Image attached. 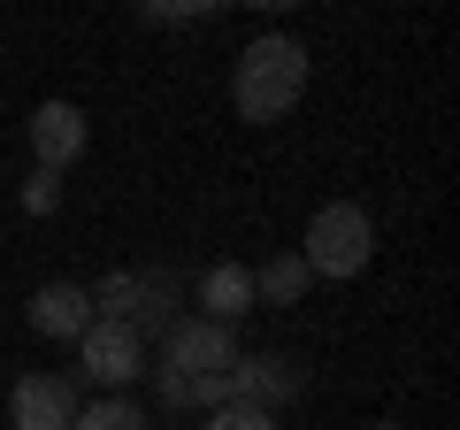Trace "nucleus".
<instances>
[{
  "mask_svg": "<svg viewBox=\"0 0 460 430\" xmlns=\"http://www.w3.org/2000/svg\"><path fill=\"white\" fill-rule=\"evenodd\" d=\"M31 331L39 338H84V331H93V300H84V284H39V292H31Z\"/></svg>",
  "mask_w": 460,
  "mask_h": 430,
  "instance_id": "obj_8",
  "label": "nucleus"
},
{
  "mask_svg": "<svg viewBox=\"0 0 460 430\" xmlns=\"http://www.w3.org/2000/svg\"><path fill=\"white\" fill-rule=\"evenodd\" d=\"M368 430H399V423H368Z\"/></svg>",
  "mask_w": 460,
  "mask_h": 430,
  "instance_id": "obj_15",
  "label": "nucleus"
},
{
  "mask_svg": "<svg viewBox=\"0 0 460 430\" xmlns=\"http://www.w3.org/2000/svg\"><path fill=\"white\" fill-rule=\"evenodd\" d=\"M62 208V177L54 169H31V184H23V215H54Z\"/></svg>",
  "mask_w": 460,
  "mask_h": 430,
  "instance_id": "obj_13",
  "label": "nucleus"
},
{
  "mask_svg": "<svg viewBox=\"0 0 460 430\" xmlns=\"http://www.w3.org/2000/svg\"><path fill=\"white\" fill-rule=\"evenodd\" d=\"M31 154H39V169L62 177V169L84 154V108H69V100H39V108H31Z\"/></svg>",
  "mask_w": 460,
  "mask_h": 430,
  "instance_id": "obj_6",
  "label": "nucleus"
},
{
  "mask_svg": "<svg viewBox=\"0 0 460 430\" xmlns=\"http://www.w3.org/2000/svg\"><path fill=\"white\" fill-rule=\"evenodd\" d=\"M8 423L16 430H69L77 423V392H69L62 377H23L16 392H8Z\"/></svg>",
  "mask_w": 460,
  "mask_h": 430,
  "instance_id": "obj_7",
  "label": "nucleus"
},
{
  "mask_svg": "<svg viewBox=\"0 0 460 430\" xmlns=\"http://www.w3.org/2000/svg\"><path fill=\"white\" fill-rule=\"evenodd\" d=\"M230 362H238V338H230L223 323H208V315H184V323H169V331H162V369H169V377H184V384L223 377Z\"/></svg>",
  "mask_w": 460,
  "mask_h": 430,
  "instance_id": "obj_3",
  "label": "nucleus"
},
{
  "mask_svg": "<svg viewBox=\"0 0 460 430\" xmlns=\"http://www.w3.org/2000/svg\"><path fill=\"white\" fill-rule=\"evenodd\" d=\"M307 284H314V277H307V262H299V254H277L269 269H253V300H269V308H292Z\"/></svg>",
  "mask_w": 460,
  "mask_h": 430,
  "instance_id": "obj_11",
  "label": "nucleus"
},
{
  "mask_svg": "<svg viewBox=\"0 0 460 430\" xmlns=\"http://www.w3.org/2000/svg\"><path fill=\"white\" fill-rule=\"evenodd\" d=\"M138 277V300H131V331L138 338H162L169 331V308H177V269H131Z\"/></svg>",
  "mask_w": 460,
  "mask_h": 430,
  "instance_id": "obj_10",
  "label": "nucleus"
},
{
  "mask_svg": "<svg viewBox=\"0 0 460 430\" xmlns=\"http://www.w3.org/2000/svg\"><path fill=\"white\" fill-rule=\"evenodd\" d=\"M253 308V269H238V262H215L208 277H199V315H208V323H238V315Z\"/></svg>",
  "mask_w": 460,
  "mask_h": 430,
  "instance_id": "obj_9",
  "label": "nucleus"
},
{
  "mask_svg": "<svg viewBox=\"0 0 460 430\" xmlns=\"http://www.w3.org/2000/svg\"><path fill=\"white\" fill-rule=\"evenodd\" d=\"M307 93V47L292 31H261L246 54H238V77H230V100L246 123H284Z\"/></svg>",
  "mask_w": 460,
  "mask_h": 430,
  "instance_id": "obj_1",
  "label": "nucleus"
},
{
  "mask_svg": "<svg viewBox=\"0 0 460 430\" xmlns=\"http://www.w3.org/2000/svg\"><path fill=\"white\" fill-rule=\"evenodd\" d=\"M208 430H277V415H261V408H238V399H223Z\"/></svg>",
  "mask_w": 460,
  "mask_h": 430,
  "instance_id": "obj_14",
  "label": "nucleus"
},
{
  "mask_svg": "<svg viewBox=\"0 0 460 430\" xmlns=\"http://www.w3.org/2000/svg\"><path fill=\"white\" fill-rule=\"evenodd\" d=\"M138 362H146V338H138L131 323H100V315H93V331L77 338V369H84V377H100L115 392V384L138 377Z\"/></svg>",
  "mask_w": 460,
  "mask_h": 430,
  "instance_id": "obj_5",
  "label": "nucleus"
},
{
  "mask_svg": "<svg viewBox=\"0 0 460 430\" xmlns=\"http://www.w3.org/2000/svg\"><path fill=\"white\" fill-rule=\"evenodd\" d=\"M69 430H146V415H138L131 399H100V408H77Z\"/></svg>",
  "mask_w": 460,
  "mask_h": 430,
  "instance_id": "obj_12",
  "label": "nucleus"
},
{
  "mask_svg": "<svg viewBox=\"0 0 460 430\" xmlns=\"http://www.w3.org/2000/svg\"><path fill=\"white\" fill-rule=\"evenodd\" d=\"M368 254H376V223H368V208H353V200H330L323 215L307 223V277H361Z\"/></svg>",
  "mask_w": 460,
  "mask_h": 430,
  "instance_id": "obj_2",
  "label": "nucleus"
},
{
  "mask_svg": "<svg viewBox=\"0 0 460 430\" xmlns=\"http://www.w3.org/2000/svg\"><path fill=\"white\" fill-rule=\"evenodd\" d=\"M230 399H238V408H261V415H277L284 399H299V362H284V354H238V362H230Z\"/></svg>",
  "mask_w": 460,
  "mask_h": 430,
  "instance_id": "obj_4",
  "label": "nucleus"
}]
</instances>
